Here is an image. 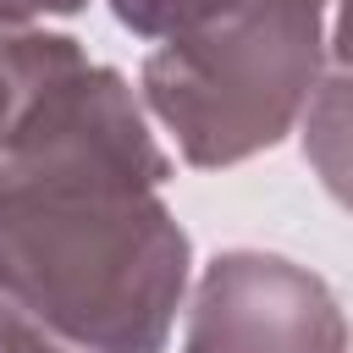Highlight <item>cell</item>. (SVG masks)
<instances>
[{
    "instance_id": "6da1fadb",
    "label": "cell",
    "mask_w": 353,
    "mask_h": 353,
    "mask_svg": "<svg viewBox=\"0 0 353 353\" xmlns=\"http://www.w3.org/2000/svg\"><path fill=\"white\" fill-rule=\"evenodd\" d=\"M138 88L83 55L0 154V298L72 353H165L193 243Z\"/></svg>"
},
{
    "instance_id": "7a4b0ae2",
    "label": "cell",
    "mask_w": 353,
    "mask_h": 353,
    "mask_svg": "<svg viewBox=\"0 0 353 353\" xmlns=\"http://www.w3.org/2000/svg\"><path fill=\"white\" fill-rule=\"evenodd\" d=\"M325 6L248 0L210 28L165 39L138 66V99L199 171L243 165L298 132L325 77Z\"/></svg>"
},
{
    "instance_id": "3957f363",
    "label": "cell",
    "mask_w": 353,
    "mask_h": 353,
    "mask_svg": "<svg viewBox=\"0 0 353 353\" xmlns=\"http://www.w3.org/2000/svg\"><path fill=\"white\" fill-rule=\"evenodd\" d=\"M182 353H353L325 276L270 248L215 254L182 309Z\"/></svg>"
},
{
    "instance_id": "277c9868",
    "label": "cell",
    "mask_w": 353,
    "mask_h": 353,
    "mask_svg": "<svg viewBox=\"0 0 353 353\" xmlns=\"http://www.w3.org/2000/svg\"><path fill=\"white\" fill-rule=\"evenodd\" d=\"M88 50L72 33H50V28H11L0 22V154L17 138L22 116L39 105V94L77 66Z\"/></svg>"
},
{
    "instance_id": "5b68a950",
    "label": "cell",
    "mask_w": 353,
    "mask_h": 353,
    "mask_svg": "<svg viewBox=\"0 0 353 353\" xmlns=\"http://www.w3.org/2000/svg\"><path fill=\"white\" fill-rule=\"evenodd\" d=\"M298 143H303V160L320 176V188L353 215V66H325V77L298 121Z\"/></svg>"
},
{
    "instance_id": "8992f818",
    "label": "cell",
    "mask_w": 353,
    "mask_h": 353,
    "mask_svg": "<svg viewBox=\"0 0 353 353\" xmlns=\"http://www.w3.org/2000/svg\"><path fill=\"white\" fill-rule=\"evenodd\" d=\"M237 6H248V0H110V17L127 28V33H138V39H149V44H165V39H182V33H193V28H210V22H221L226 11H237ZM314 6V0H309ZM331 11V6H325Z\"/></svg>"
},
{
    "instance_id": "52a82bcc",
    "label": "cell",
    "mask_w": 353,
    "mask_h": 353,
    "mask_svg": "<svg viewBox=\"0 0 353 353\" xmlns=\"http://www.w3.org/2000/svg\"><path fill=\"white\" fill-rule=\"evenodd\" d=\"M0 353H72L61 336H50L39 320H28L22 309H11L0 298Z\"/></svg>"
},
{
    "instance_id": "ba28073f",
    "label": "cell",
    "mask_w": 353,
    "mask_h": 353,
    "mask_svg": "<svg viewBox=\"0 0 353 353\" xmlns=\"http://www.w3.org/2000/svg\"><path fill=\"white\" fill-rule=\"evenodd\" d=\"M88 0H0V22L11 28H39L44 17H77Z\"/></svg>"
},
{
    "instance_id": "9c48e42d",
    "label": "cell",
    "mask_w": 353,
    "mask_h": 353,
    "mask_svg": "<svg viewBox=\"0 0 353 353\" xmlns=\"http://www.w3.org/2000/svg\"><path fill=\"white\" fill-rule=\"evenodd\" d=\"M325 55H331V66H353V0H331V17H325Z\"/></svg>"
}]
</instances>
